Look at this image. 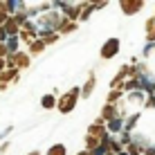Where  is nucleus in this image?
Here are the masks:
<instances>
[{
    "instance_id": "7",
    "label": "nucleus",
    "mask_w": 155,
    "mask_h": 155,
    "mask_svg": "<svg viewBox=\"0 0 155 155\" xmlns=\"http://www.w3.org/2000/svg\"><path fill=\"white\" fill-rule=\"evenodd\" d=\"M119 7H121V12H124L126 16H133V14H137V12L144 9V2L142 0H121Z\"/></svg>"
},
{
    "instance_id": "25",
    "label": "nucleus",
    "mask_w": 155,
    "mask_h": 155,
    "mask_svg": "<svg viewBox=\"0 0 155 155\" xmlns=\"http://www.w3.org/2000/svg\"><path fill=\"white\" fill-rule=\"evenodd\" d=\"M29 155H41V153H38V151H34V153H29Z\"/></svg>"
},
{
    "instance_id": "19",
    "label": "nucleus",
    "mask_w": 155,
    "mask_h": 155,
    "mask_svg": "<svg viewBox=\"0 0 155 155\" xmlns=\"http://www.w3.org/2000/svg\"><path fill=\"white\" fill-rule=\"evenodd\" d=\"M121 128H124V121H121V117H119V119H115V121H110V124H108V130H113V133L121 130Z\"/></svg>"
},
{
    "instance_id": "8",
    "label": "nucleus",
    "mask_w": 155,
    "mask_h": 155,
    "mask_svg": "<svg viewBox=\"0 0 155 155\" xmlns=\"http://www.w3.org/2000/svg\"><path fill=\"white\" fill-rule=\"evenodd\" d=\"M99 119L104 121V124H106V121L110 124V121L119 119V110H117V106H110V104H106L104 108H101V115H99Z\"/></svg>"
},
{
    "instance_id": "2",
    "label": "nucleus",
    "mask_w": 155,
    "mask_h": 155,
    "mask_svg": "<svg viewBox=\"0 0 155 155\" xmlns=\"http://www.w3.org/2000/svg\"><path fill=\"white\" fill-rule=\"evenodd\" d=\"M61 16L58 12H45L38 18V23H36V27H38V34L41 31H50V29H58V25H61Z\"/></svg>"
},
{
    "instance_id": "3",
    "label": "nucleus",
    "mask_w": 155,
    "mask_h": 155,
    "mask_svg": "<svg viewBox=\"0 0 155 155\" xmlns=\"http://www.w3.org/2000/svg\"><path fill=\"white\" fill-rule=\"evenodd\" d=\"M36 36H38V27H36L31 20H27V23L20 25V36H18L20 41H25L27 45H31V43L36 41Z\"/></svg>"
},
{
    "instance_id": "12",
    "label": "nucleus",
    "mask_w": 155,
    "mask_h": 155,
    "mask_svg": "<svg viewBox=\"0 0 155 155\" xmlns=\"http://www.w3.org/2000/svg\"><path fill=\"white\" fill-rule=\"evenodd\" d=\"M72 31H77V23H72V20L63 18L61 25H58V29H56V34H72Z\"/></svg>"
},
{
    "instance_id": "23",
    "label": "nucleus",
    "mask_w": 155,
    "mask_h": 155,
    "mask_svg": "<svg viewBox=\"0 0 155 155\" xmlns=\"http://www.w3.org/2000/svg\"><path fill=\"white\" fill-rule=\"evenodd\" d=\"M77 155H94V153H90V151H81V153H77Z\"/></svg>"
},
{
    "instance_id": "22",
    "label": "nucleus",
    "mask_w": 155,
    "mask_h": 155,
    "mask_svg": "<svg viewBox=\"0 0 155 155\" xmlns=\"http://www.w3.org/2000/svg\"><path fill=\"white\" fill-rule=\"evenodd\" d=\"M2 70H7V65H5V58H0V72Z\"/></svg>"
},
{
    "instance_id": "9",
    "label": "nucleus",
    "mask_w": 155,
    "mask_h": 155,
    "mask_svg": "<svg viewBox=\"0 0 155 155\" xmlns=\"http://www.w3.org/2000/svg\"><path fill=\"white\" fill-rule=\"evenodd\" d=\"M18 79H20V74L16 68H7V70H2L0 72V83H18Z\"/></svg>"
},
{
    "instance_id": "18",
    "label": "nucleus",
    "mask_w": 155,
    "mask_h": 155,
    "mask_svg": "<svg viewBox=\"0 0 155 155\" xmlns=\"http://www.w3.org/2000/svg\"><path fill=\"white\" fill-rule=\"evenodd\" d=\"M92 9H94V5L83 2V5H81V20H88V16L92 14Z\"/></svg>"
},
{
    "instance_id": "13",
    "label": "nucleus",
    "mask_w": 155,
    "mask_h": 155,
    "mask_svg": "<svg viewBox=\"0 0 155 155\" xmlns=\"http://www.w3.org/2000/svg\"><path fill=\"white\" fill-rule=\"evenodd\" d=\"M56 104H58V99L54 97V94H43V99H41V106H43L45 110L56 108Z\"/></svg>"
},
{
    "instance_id": "10",
    "label": "nucleus",
    "mask_w": 155,
    "mask_h": 155,
    "mask_svg": "<svg viewBox=\"0 0 155 155\" xmlns=\"http://www.w3.org/2000/svg\"><path fill=\"white\" fill-rule=\"evenodd\" d=\"M29 65H31L29 52H18V54H16V70H27Z\"/></svg>"
},
{
    "instance_id": "11",
    "label": "nucleus",
    "mask_w": 155,
    "mask_h": 155,
    "mask_svg": "<svg viewBox=\"0 0 155 155\" xmlns=\"http://www.w3.org/2000/svg\"><path fill=\"white\" fill-rule=\"evenodd\" d=\"M94 83H97V74H94V72H90L88 81H85V83H83V88H81V97H90V94H92Z\"/></svg>"
},
{
    "instance_id": "16",
    "label": "nucleus",
    "mask_w": 155,
    "mask_h": 155,
    "mask_svg": "<svg viewBox=\"0 0 155 155\" xmlns=\"http://www.w3.org/2000/svg\"><path fill=\"white\" fill-rule=\"evenodd\" d=\"M56 38H58L56 31H41V41L45 43V45H52V43H54Z\"/></svg>"
},
{
    "instance_id": "24",
    "label": "nucleus",
    "mask_w": 155,
    "mask_h": 155,
    "mask_svg": "<svg viewBox=\"0 0 155 155\" xmlns=\"http://www.w3.org/2000/svg\"><path fill=\"white\" fill-rule=\"evenodd\" d=\"M2 90H7V85H5V83H0V92H2Z\"/></svg>"
},
{
    "instance_id": "15",
    "label": "nucleus",
    "mask_w": 155,
    "mask_h": 155,
    "mask_svg": "<svg viewBox=\"0 0 155 155\" xmlns=\"http://www.w3.org/2000/svg\"><path fill=\"white\" fill-rule=\"evenodd\" d=\"M119 99H124V90H110V94H108V99H106V104L117 106V101H119Z\"/></svg>"
},
{
    "instance_id": "5",
    "label": "nucleus",
    "mask_w": 155,
    "mask_h": 155,
    "mask_svg": "<svg viewBox=\"0 0 155 155\" xmlns=\"http://www.w3.org/2000/svg\"><path fill=\"white\" fill-rule=\"evenodd\" d=\"M56 7L63 9V14H65L68 20H72V23H77V18H81V5H68V2H58Z\"/></svg>"
},
{
    "instance_id": "6",
    "label": "nucleus",
    "mask_w": 155,
    "mask_h": 155,
    "mask_svg": "<svg viewBox=\"0 0 155 155\" xmlns=\"http://www.w3.org/2000/svg\"><path fill=\"white\" fill-rule=\"evenodd\" d=\"M88 135L90 137H97V140H106V137H108V128H106V124L101 119H97L94 124L88 126Z\"/></svg>"
},
{
    "instance_id": "14",
    "label": "nucleus",
    "mask_w": 155,
    "mask_h": 155,
    "mask_svg": "<svg viewBox=\"0 0 155 155\" xmlns=\"http://www.w3.org/2000/svg\"><path fill=\"white\" fill-rule=\"evenodd\" d=\"M45 47H47L45 43H43L41 38H36V41H34V43H31V45H29V56H31V54H34V56L43 54V50H45Z\"/></svg>"
},
{
    "instance_id": "17",
    "label": "nucleus",
    "mask_w": 155,
    "mask_h": 155,
    "mask_svg": "<svg viewBox=\"0 0 155 155\" xmlns=\"http://www.w3.org/2000/svg\"><path fill=\"white\" fill-rule=\"evenodd\" d=\"M47 155H68V148L63 146V144H54V146H50Z\"/></svg>"
},
{
    "instance_id": "4",
    "label": "nucleus",
    "mask_w": 155,
    "mask_h": 155,
    "mask_svg": "<svg viewBox=\"0 0 155 155\" xmlns=\"http://www.w3.org/2000/svg\"><path fill=\"white\" fill-rule=\"evenodd\" d=\"M119 45H121L119 38H108V41L104 43V47H101V52H99L101 58H113V56H117V54H119Z\"/></svg>"
},
{
    "instance_id": "20",
    "label": "nucleus",
    "mask_w": 155,
    "mask_h": 155,
    "mask_svg": "<svg viewBox=\"0 0 155 155\" xmlns=\"http://www.w3.org/2000/svg\"><path fill=\"white\" fill-rule=\"evenodd\" d=\"M146 41H148V43H153V45H155V27H151V29L146 31Z\"/></svg>"
},
{
    "instance_id": "26",
    "label": "nucleus",
    "mask_w": 155,
    "mask_h": 155,
    "mask_svg": "<svg viewBox=\"0 0 155 155\" xmlns=\"http://www.w3.org/2000/svg\"><path fill=\"white\" fill-rule=\"evenodd\" d=\"M106 155H115V153H106Z\"/></svg>"
},
{
    "instance_id": "21",
    "label": "nucleus",
    "mask_w": 155,
    "mask_h": 155,
    "mask_svg": "<svg viewBox=\"0 0 155 155\" xmlns=\"http://www.w3.org/2000/svg\"><path fill=\"white\" fill-rule=\"evenodd\" d=\"M144 106H146V108H155V97H148V99H146V104H144Z\"/></svg>"
},
{
    "instance_id": "1",
    "label": "nucleus",
    "mask_w": 155,
    "mask_h": 155,
    "mask_svg": "<svg viewBox=\"0 0 155 155\" xmlns=\"http://www.w3.org/2000/svg\"><path fill=\"white\" fill-rule=\"evenodd\" d=\"M79 97H81V88H72L70 92H65L61 99H58V104H56L58 113H63V115L72 113L74 106H77V101H79Z\"/></svg>"
}]
</instances>
